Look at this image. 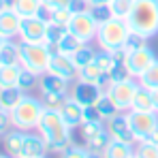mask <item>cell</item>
<instances>
[{"label":"cell","mask_w":158,"mask_h":158,"mask_svg":"<svg viewBox=\"0 0 158 158\" xmlns=\"http://www.w3.org/2000/svg\"><path fill=\"white\" fill-rule=\"evenodd\" d=\"M135 158H158V145L150 139H143L135 145Z\"/></svg>","instance_id":"cell-32"},{"label":"cell","mask_w":158,"mask_h":158,"mask_svg":"<svg viewBox=\"0 0 158 158\" xmlns=\"http://www.w3.org/2000/svg\"><path fill=\"white\" fill-rule=\"evenodd\" d=\"M94 56H96V49H92V47H90V43H85V45H83V47H79L71 58H73V64L77 66V71H81V69H85L88 64H92V62H94Z\"/></svg>","instance_id":"cell-26"},{"label":"cell","mask_w":158,"mask_h":158,"mask_svg":"<svg viewBox=\"0 0 158 158\" xmlns=\"http://www.w3.org/2000/svg\"><path fill=\"white\" fill-rule=\"evenodd\" d=\"M111 0H85L88 6H94V4H109Z\"/></svg>","instance_id":"cell-45"},{"label":"cell","mask_w":158,"mask_h":158,"mask_svg":"<svg viewBox=\"0 0 158 158\" xmlns=\"http://www.w3.org/2000/svg\"><path fill=\"white\" fill-rule=\"evenodd\" d=\"M83 45H85V43L79 39L77 34L69 30V32H66V34L56 43V45H53V49H56V52H60V53H66V56H73V53L77 52L79 47H83Z\"/></svg>","instance_id":"cell-22"},{"label":"cell","mask_w":158,"mask_h":158,"mask_svg":"<svg viewBox=\"0 0 158 158\" xmlns=\"http://www.w3.org/2000/svg\"><path fill=\"white\" fill-rule=\"evenodd\" d=\"M13 128V120H11V111L6 109H0V137L4 132H9Z\"/></svg>","instance_id":"cell-42"},{"label":"cell","mask_w":158,"mask_h":158,"mask_svg":"<svg viewBox=\"0 0 158 158\" xmlns=\"http://www.w3.org/2000/svg\"><path fill=\"white\" fill-rule=\"evenodd\" d=\"M132 109L135 111H156L154 98H152V90H148V88H143L139 83V88L135 92V98H132Z\"/></svg>","instance_id":"cell-21"},{"label":"cell","mask_w":158,"mask_h":158,"mask_svg":"<svg viewBox=\"0 0 158 158\" xmlns=\"http://www.w3.org/2000/svg\"><path fill=\"white\" fill-rule=\"evenodd\" d=\"M156 113H158V111H156Z\"/></svg>","instance_id":"cell-54"},{"label":"cell","mask_w":158,"mask_h":158,"mask_svg":"<svg viewBox=\"0 0 158 158\" xmlns=\"http://www.w3.org/2000/svg\"><path fill=\"white\" fill-rule=\"evenodd\" d=\"M47 24L43 17H24L19 28V41L22 43H47Z\"/></svg>","instance_id":"cell-10"},{"label":"cell","mask_w":158,"mask_h":158,"mask_svg":"<svg viewBox=\"0 0 158 158\" xmlns=\"http://www.w3.org/2000/svg\"><path fill=\"white\" fill-rule=\"evenodd\" d=\"M111 141V137L107 135V131L103 132V135H98V137H94V139H90V141H85L83 145L90 150V152H96V154H103L107 148V143Z\"/></svg>","instance_id":"cell-36"},{"label":"cell","mask_w":158,"mask_h":158,"mask_svg":"<svg viewBox=\"0 0 158 158\" xmlns=\"http://www.w3.org/2000/svg\"><path fill=\"white\" fill-rule=\"evenodd\" d=\"M39 92L45 94V92H69L71 94V81L64 77H58L49 71H45L41 77H39Z\"/></svg>","instance_id":"cell-16"},{"label":"cell","mask_w":158,"mask_h":158,"mask_svg":"<svg viewBox=\"0 0 158 158\" xmlns=\"http://www.w3.org/2000/svg\"><path fill=\"white\" fill-rule=\"evenodd\" d=\"M66 32H69V26H60V24L49 22V24H47V45L53 49V45H56Z\"/></svg>","instance_id":"cell-35"},{"label":"cell","mask_w":158,"mask_h":158,"mask_svg":"<svg viewBox=\"0 0 158 158\" xmlns=\"http://www.w3.org/2000/svg\"><path fill=\"white\" fill-rule=\"evenodd\" d=\"M0 64L2 66H13V64H19V43L9 39L6 45L0 49Z\"/></svg>","instance_id":"cell-24"},{"label":"cell","mask_w":158,"mask_h":158,"mask_svg":"<svg viewBox=\"0 0 158 158\" xmlns=\"http://www.w3.org/2000/svg\"><path fill=\"white\" fill-rule=\"evenodd\" d=\"M73 9L71 6H58L56 11H53V17L52 22L53 24H60V26H69L71 24V19H73Z\"/></svg>","instance_id":"cell-37"},{"label":"cell","mask_w":158,"mask_h":158,"mask_svg":"<svg viewBox=\"0 0 158 158\" xmlns=\"http://www.w3.org/2000/svg\"><path fill=\"white\" fill-rule=\"evenodd\" d=\"M39 77H41V75H36L34 71H28V69L22 66V71H19V79H17V85H19L24 92H28V90H32V88L39 85Z\"/></svg>","instance_id":"cell-34"},{"label":"cell","mask_w":158,"mask_h":158,"mask_svg":"<svg viewBox=\"0 0 158 158\" xmlns=\"http://www.w3.org/2000/svg\"><path fill=\"white\" fill-rule=\"evenodd\" d=\"M79 131H81L83 143H85V141H90V139L103 135L107 128H105V122H103V120H96V122H83V124L79 126Z\"/></svg>","instance_id":"cell-30"},{"label":"cell","mask_w":158,"mask_h":158,"mask_svg":"<svg viewBox=\"0 0 158 158\" xmlns=\"http://www.w3.org/2000/svg\"><path fill=\"white\" fill-rule=\"evenodd\" d=\"M150 141H152V143H156V145H158V126H156V131L152 132V137H150Z\"/></svg>","instance_id":"cell-46"},{"label":"cell","mask_w":158,"mask_h":158,"mask_svg":"<svg viewBox=\"0 0 158 158\" xmlns=\"http://www.w3.org/2000/svg\"><path fill=\"white\" fill-rule=\"evenodd\" d=\"M103 156L105 158H135V145L132 143H126V141L111 139L107 143Z\"/></svg>","instance_id":"cell-19"},{"label":"cell","mask_w":158,"mask_h":158,"mask_svg":"<svg viewBox=\"0 0 158 158\" xmlns=\"http://www.w3.org/2000/svg\"><path fill=\"white\" fill-rule=\"evenodd\" d=\"M139 83H141L143 88H148V90H156L158 88V58L154 60V64L139 77Z\"/></svg>","instance_id":"cell-33"},{"label":"cell","mask_w":158,"mask_h":158,"mask_svg":"<svg viewBox=\"0 0 158 158\" xmlns=\"http://www.w3.org/2000/svg\"><path fill=\"white\" fill-rule=\"evenodd\" d=\"M47 71L53 73V75H58V77L69 79L71 83H73V81H77V77H79V71H77V66L73 64V58H71V56H66V53L56 52V49L52 52V60H49Z\"/></svg>","instance_id":"cell-12"},{"label":"cell","mask_w":158,"mask_h":158,"mask_svg":"<svg viewBox=\"0 0 158 158\" xmlns=\"http://www.w3.org/2000/svg\"><path fill=\"white\" fill-rule=\"evenodd\" d=\"M22 64H13V66H0V88H11L17 85Z\"/></svg>","instance_id":"cell-29"},{"label":"cell","mask_w":158,"mask_h":158,"mask_svg":"<svg viewBox=\"0 0 158 158\" xmlns=\"http://www.w3.org/2000/svg\"><path fill=\"white\" fill-rule=\"evenodd\" d=\"M148 36H143V34H139V32H132L128 34V39H126V43H124V52H132V49H139V47H145L148 45Z\"/></svg>","instance_id":"cell-38"},{"label":"cell","mask_w":158,"mask_h":158,"mask_svg":"<svg viewBox=\"0 0 158 158\" xmlns=\"http://www.w3.org/2000/svg\"><path fill=\"white\" fill-rule=\"evenodd\" d=\"M69 30L75 32L83 43H90L96 39V32H98V22L92 17V13L88 9H81L73 13V19L69 24Z\"/></svg>","instance_id":"cell-9"},{"label":"cell","mask_w":158,"mask_h":158,"mask_svg":"<svg viewBox=\"0 0 158 158\" xmlns=\"http://www.w3.org/2000/svg\"><path fill=\"white\" fill-rule=\"evenodd\" d=\"M24 132L19 128H11L9 132L2 135V145H4V152L11 154L13 158L22 156V143H24Z\"/></svg>","instance_id":"cell-18"},{"label":"cell","mask_w":158,"mask_h":158,"mask_svg":"<svg viewBox=\"0 0 158 158\" xmlns=\"http://www.w3.org/2000/svg\"><path fill=\"white\" fill-rule=\"evenodd\" d=\"M49 148L45 139L39 132L26 131L24 132V143H22V156L19 158H32V156H47Z\"/></svg>","instance_id":"cell-14"},{"label":"cell","mask_w":158,"mask_h":158,"mask_svg":"<svg viewBox=\"0 0 158 158\" xmlns=\"http://www.w3.org/2000/svg\"><path fill=\"white\" fill-rule=\"evenodd\" d=\"M128 77H131V73L126 71L124 62H118V64L111 69V73H109V79H111V81H122V79H128Z\"/></svg>","instance_id":"cell-41"},{"label":"cell","mask_w":158,"mask_h":158,"mask_svg":"<svg viewBox=\"0 0 158 158\" xmlns=\"http://www.w3.org/2000/svg\"><path fill=\"white\" fill-rule=\"evenodd\" d=\"M52 52L53 49L47 43H22L19 41V64L28 71H34L36 75H43L49 66Z\"/></svg>","instance_id":"cell-5"},{"label":"cell","mask_w":158,"mask_h":158,"mask_svg":"<svg viewBox=\"0 0 158 158\" xmlns=\"http://www.w3.org/2000/svg\"><path fill=\"white\" fill-rule=\"evenodd\" d=\"M0 66H2V64H0Z\"/></svg>","instance_id":"cell-53"},{"label":"cell","mask_w":158,"mask_h":158,"mask_svg":"<svg viewBox=\"0 0 158 158\" xmlns=\"http://www.w3.org/2000/svg\"><path fill=\"white\" fill-rule=\"evenodd\" d=\"M107 6H109V11H111V17L128 19L132 6H135V0H111Z\"/></svg>","instance_id":"cell-28"},{"label":"cell","mask_w":158,"mask_h":158,"mask_svg":"<svg viewBox=\"0 0 158 158\" xmlns=\"http://www.w3.org/2000/svg\"><path fill=\"white\" fill-rule=\"evenodd\" d=\"M88 11L92 13V17H94L98 24H103V22H107V19L111 17V11H109L107 4H94V6H88Z\"/></svg>","instance_id":"cell-40"},{"label":"cell","mask_w":158,"mask_h":158,"mask_svg":"<svg viewBox=\"0 0 158 158\" xmlns=\"http://www.w3.org/2000/svg\"><path fill=\"white\" fill-rule=\"evenodd\" d=\"M32 158H47V156H32Z\"/></svg>","instance_id":"cell-51"},{"label":"cell","mask_w":158,"mask_h":158,"mask_svg":"<svg viewBox=\"0 0 158 158\" xmlns=\"http://www.w3.org/2000/svg\"><path fill=\"white\" fill-rule=\"evenodd\" d=\"M43 111H45L43 101L36 98V96H30L26 92V96L19 101V105L11 111L13 128H19V131H36Z\"/></svg>","instance_id":"cell-4"},{"label":"cell","mask_w":158,"mask_h":158,"mask_svg":"<svg viewBox=\"0 0 158 158\" xmlns=\"http://www.w3.org/2000/svg\"><path fill=\"white\" fill-rule=\"evenodd\" d=\"M103 92H105V90H103L101 85H96V83H88V81H79V79L71 83V96L83 107L94 105Z\"/></svg>","instance_id":"cell-13"},{"label":"cell","mask_w":158,"mask_h":158,"mask_svg":"<svg viewBox=\"0 0 158 158\" xmlns=\"http://www.w3.org/2000/svg\"><path fill=\"white\" fill-rule=\"evenodd\" d=\"M131 34V28L126 24V19H118V17H109L107 22L98 24V32H96V43L101 49L105 52H115L122 49L126 39Z\"/></svg>","instance_id":"cell-3"},{"label":"cell","mask_w":158,"mask_h":158,"mask_svg":"<svg viewBox=\"0 0 158 158\" xmlns=\"http://www.w3.org/2000/svg\"><path fill=\"white\" fill-rule=\"evenodd\" d=\"M105 128H107V135L111 139H118V141H126V143H132L137 145V137L131 128V122H128V113L126 111H120L115 113L111 120L105 122Z\"/></svg>","instance_id":"cell-11"},{"label":"cell","mask_w":158,"mask_h":158,"mask_svg":"<svg viewBox=\"0 0 158 158\" xmlns=\"http://www.w3.org/2000/svg\"><path fill=\"white\" fill-rule=\"evenodd\" d=\"M94 64H96L103 73H107V75H109V73H111V69H113L118 62H115V58H113V53H111V52L98 49V52H96V56H94Z\"/></svg>","instance_id":"cell-31"},{"label":"cell","mask_w":158,"mask_h":158,"mask_svg":"<svg viewBox=\"0 0 158 158\" xmlns=\"http://www.w3.org/2000/svg\"><path fill=\"white\" fill-rule=\"evenodd\" d=\"M156 60V52L145 45V47H139V49H132V52H126V58H124V66L126 71L131 73V77L139 79Z\"/></svg>","instance_id":"cell-7"},{"label":"cell","mask_w":158,"mask_h":158,"mask_svg":"<svg viewBox=\"0 0 158 158\" xmlns=\"http://www.w3.org/2000/svg\"><path fill=\"white\" fill-rule=\"evenodd\" d=\"M152 98H154V105H156V111H158V88L152 90Z\"/></svg>","instance_id":"cell-47"},{"label":"cell","mask_w":158,"mask_h":158,"mask_svg":"<svg viewBox=\"0 0 158 158\" xmlns=\"http://www.w3.org/2000/svg\"><path fill=\"white\" fill-rule=\"evenodd\" d=\"M0 158H13V156H11V154H6V152H4V154H0Z\"/></svg>","instance_id":"cell-50"},{"label":"cell","mask_w":158,"mask_h":158,"mask_svg":"<svg viewBox=\"0 0 158 158\" xmlns=\"http://www.w3.org/2000/svg\"><path fill=\"white\" fill-rule=\"evenodd\" d=\"M128 113V122H131V128L137 137V143L143 141V139H150L152 132L156 131L158 126V113L156 111H126Z\"/></svg>","instance_id":"cell-8"},{"label":"cell","mask_w":158,"mask_h":158,"mask_svg":"<svg viewBox=\"0 0 158 158\" xmlns=\"http://www.w3.org/2000/svg\"><path fill=\"white\" fill-rule=\"evenodd\" d=\"M26 96V92L19 85H11V88H0V105L6 111H13L19 105V101Z\"/></svg>","instance_id":"cell-20"},{"label":"cell","mask_w":158,"mask_h":158,"mask_svg":"<svg viewBox=\"0 0 158 158\" xmlns=\"http://www.w3.org/2000/svg\"><path fill=\"white\" fill-rule=\"evenodd\" d=\"M11 6H13V0H0V13L6 11V9H11Z\"/></svg>","instance_id":"cell-44"},{"label":"cell","mask_w":158,"mask_h":158,"mask_svg":"<svg viewBox=\"0 0 158 158\" xmlns=\"http://www.w3.org/2000/svg\"><path fill=\"white\" fill-rule=\"evenodd\" d=\"M96 105V109H98V113H101V118H103V122H107V120H111L115 113H120V109H118V105L113 103V98L107 94V92H103L101 96H98V101L94 103Z\"/></svg>","instance_id":"cell-25"},{"label":"cell","mask_w":158,"mask_h":158,"mask_svg":"<svg viewBox=\"0 0 158 158\" xmlns=\"http://www.w3.org/2000/svg\"><path fill=\"white\" fill-rule=\"evenodd\" d=\"M137 88H139V79L128 77L122 81H111V85L107 88V94L113 98V103L118 105L120 111H131Z\"/></svg>","instance_id":"cell-6"},{"label":"cell","mask_w":158,"mask_h":158,"mask_svg":"<svg viewBox=\"0 0 158 158\" xmlns=\"http://www.w3.org/2000/svg\"><path fill=\"white\" fill-rule=\"evenodd\" d=\"M96 120H103L96 105H85L83 107V122H96Z\"/></svg>","instance_id":"cell-43"},{"label":"cell","mask_w":158,"mask_h":158,"mask_svg":"<svg viewBox=\"0 0 158 158\" xmlns=\"http://www.w3.org/2000/svg\"><path fill=\"white\" fill-rule=\"evenodd\" d=\"M19 28H22V17L13 11V6L0 13V32H2L6 39L19 36Z\"/></svg>","instance_id":"cell-17"},{"label":"cell","mask_w":158,"mask_h":158,"mask_svg":"<svg viewBox=\"0 0 158 158\" xmlns=\"http://www.w3.org/2000/svg\"><path fill=\"white\" fill-rule=\"evenodd\" d=\"M60 158H88L90 156V150L85 148V145H69L62 154H58Z\"/></svg>","instance_id":"cell-39"},{"label":"cell","mask_w":158,"mask_h":158,"mask_svg":"<svg viewBox=\"0 0 158 158\" xmlns=\"http://www.w3.org/2000/svg\"><path fill=\"white\" fill-rule=\"evenodd\" d=\"M69 96H71L69 92H45V94H41V101H43V107L45 109L60 111V107L66 103Z\"/></svg>","instance_id":"cell-27"},{"label":"cell","mask_w":158,"mask_h":158,"mask_svg":"<svg viewBox=\"0 0 158 158\" xmlns=\"http://www.w3.org/2000/svg\"><path fill=\"white\" fill-rule=\"evenodd\" d=\"M6 41H9V39H6V36H4V34H2V32H0V49H2V47H4V45H6Z\"/></svg>","instance_id":"cell-48"},{"label":"cell","mask_w":158,"mask_h":158,"mask_svg":"<svg viewBox=\"0 0 158 158\" xmlns=\"http://www.w3.org/2000/svg\"><path fill=\"white\" fill-rule=\"evenodd\" d=\"M88 158H105V156H103V154H96V152H90V156H88Z\"/></svg>","instance_id":"cell-49"},{"label":"cell","mask_w":158,"mask_h":158,"mask_svg":"<svg viewBox=\"0 0 158 158\" xmlns=\"http://www.w3.org/2000/svg\"><path fill=\"white\" fill-rule=\"evenodd\" d=\"M60 115L66 122V126L71 131H75V128H79L83 124V105H79L73 96H69L66 103L60 107Z\"/></svg>","instance_id":"cell-15"},{"label":"cell","mask_w":158,"mask_h":158,"mask_svg":"<svg viewBox=\"0 0 158 158\" xmlns=\"http://www.w3.org/2000/svg\"><path fill=\"white\" fill-rule=\"evenodd\" d=\"M43 0H13V11L24 19V17H34L41 11Z\"/></svg>","instance_id":"cell-23"},{"label":"cell","mask_w":158,"mask_h":158,"mask_svg":"<svg viewBox=\"0 0 158 158\" xmlns=\"http://www.w3.org/2000/svg\"><path fill=\"white\" fill-rule=\"evenodd\" d=\"M0 109H2V105H0Z\"/></svg>","instance_id":"cell-52"},{"label":"cell","mask_w":158,"mask_h":158,"mask_svg":"<svg viewBox=\"0 0 158 158\" xmlns=\"http://www.w3.org/2000/svg\"><path fill=\"white\" fill-rule=\"evenodd\" d=\"M126 24L132 32H139L148 39L158 34V0H135Z\"/></svg>","instance_id":"cell-2"},{"label":"cell","mask_w":158,"mask_h":158,"mask_svg":"<svg viewBox=\"0 0 158 158\" xmlns=\"http://www.w3.org/2000/svg\"><path fill=\"white\" fill-rule=\"evenodd\" d=\"M36 132L45 139L49 152H53V154H62L69 145H73V137H71L73 131L66 126L60 111L45 109L43 115H41V122L36 126Z\"/></svg>","instance_id":"cell-1"}]
</instances>
